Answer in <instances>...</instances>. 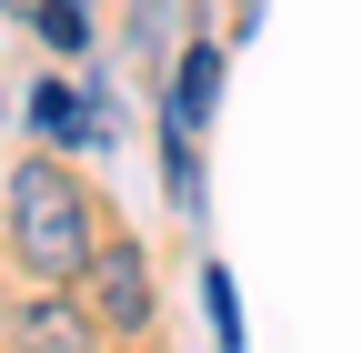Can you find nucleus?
I'll return each instance as SVG.
<instances>
[{"instance_id": "nucleus-3", "label": "nucleus", "mask_w": 362, "mask_h": 353, "mask_svg": "<svg viewBox=\"0 0 362 353\" xmlns=\"http://www.w3.org/2000/svg\"><path fill=\"white\" fill-rule=\"evenodd\" d=\"M11 343H21V353H101V323H90L71 293H40V303L11 313Z\"/></svg>"}, {"instance_id": "nucleus-1", "label": "nucleus", "mask_w": 362, "mask_h": 353, "mask_svg": "<svg viewBox=\"0 0 362 353\" xmlns=\"http://www.w3.org/2000/svg\"><path fill=\"white\" fill-rule=\"evenodd\" d=\"M11 252L30 262L40 283H81V262H90V202L61 162H21L11 172Z\"/></svg>"}, {"instance_id": "nucleus-9", "label": "nucleus", "mask_w": 362, "mask_h": 353, "mask_svg": "<svg viewBox=\"0 0 362 353\" xmlns=\"http://www.w3.org/2000/svg\"><path fill=\"white\" fill-rule=\"evenodd\" d=\"M11 11H40V0H11Z\"/></svg>"}, {"instance_id": "nucleus-8", "label": "nucleus", "mask_w": 362, "mask_h": 353, "mask_svg": "<svg viewBox=\"0 0 362 353\" xmlns=\"http://www.w3.org/2000/svg\"><path fill=\"white\" fill-rule=\"evenodd\" d=\"M202 313H211L221 353H242V293H232V273H202Z\"/></svg>"}, {"instance_id": "nucleus-7", "label": "nucleus", "mask_w": 362, "mask_h": 353, "mask_svg": "<svg viewBox=\"0 0 362 353\" xmlns=\"http://www.w3.org/2000/svg\"><path fill=\"white\" fill-rule=\"evenodd\" d=\"M161 172H171V202L202 212V152H192V131H171V142H161Z\"/></svg>"}, {"instance_id": "nucleus-2", "label": "nucleus", "mask_w": 362, "mask_h": 353, "mask_svg": "<svg viewBox=\"0 0 362 353\" xmlns=\"http://www.w3.org/2000/svg\"><path fill=\"white\" fill-rule=\"evenodd\" d=\"M81 313L101 333H151V262L131 242H90L81 262Z\"/></svg>"}, {"instance_id": "nucleus-6", "label": "nucleus", "mask_w": 362, "mask_h": 353, "mask_svg": "<svg viewBox=\"0 0 362 353\" xmlns=\"http://www.w3.org/2000/svg\"><path fill=\"white\" fill-rule=\"evenodd\" d=\"M40 40H51V51H90V0H40Z\"/></svg>"}, {"instance_id": "nucleus-5", "label": "nucleus", "mask_w": 362, "mask_h": 353, "mask_svg": "<svg viewBox=\"0 0 362 353\" xmlns=\"http://www.w3.org/2000/svg\"><path fill=\"white\" fill-rule=\"evenodd\" d=\"M211 101H221V40H192V51H181V71H171V91H161V121L202 142Z\"/></svg>"}, {"instance_id": "nucleus-4", "label": "nucleus", "mask_w": 362, "mask_h": 353, "mask_svg": "<svg viewBox=\"0 0 362 353\" xmlns=\"http://www.w3.org/2000/svg\"><path fill=\"white\" fill-rule=\"evenodd\" d=\"M30 131H51V142H101V152H111V91H61V81H30Z\"/></svg>"}]
</instances>
